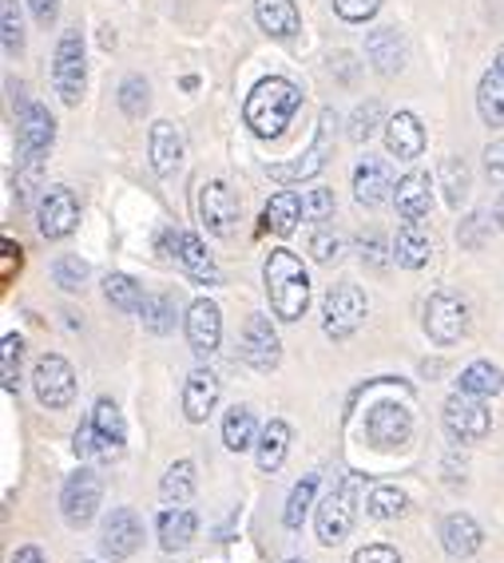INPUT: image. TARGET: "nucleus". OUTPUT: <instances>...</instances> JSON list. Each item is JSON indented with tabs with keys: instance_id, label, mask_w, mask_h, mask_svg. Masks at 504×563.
<instances>
[{
	"instance_id": "nucleus-1",
	"label": "nucleus",
	"mask_w": 504,
	"mask_h": 563,
	"mask_svg": "<svg viewBox=\"0 0 504 563\" xmlns=\"http://www.w3.org/2000/svg\"><path fill=\"white\" fill-rule=\"evenodd\" d=\"M298 108H303V91L283 76H271V80L254 84V91L246 96V108H242V120L259 140H278Z\"/></svg>"
},
{
	"instance_id": "nucleus-2",
	"label": "nucleus",
	"mask_w": 504,
	"mask_h": 563,
	"mask_svg": "<svg viewBox=\"0 0 504 563\" xmlns=\"http://www.w3.org/2000/svg\"><path fill=\"white\" fill-rule=\"evenodd\" d=\"M266 294H271V310L283 318V322H298L310 306V278H306L303 262L294 258L291 251H271L263 266Z\"/></svg>"
},
{
	"instance_id": "nucleus-3",
	"label": "nucleus",
	"mask_w": 504,
	"mask_h": 563,
	"mask_svg": "<svg viewBox=\"0 0 504 563\" xmlns=\"http://www.w3.org/2000/svg\"><path fill=\"white\" fill-rule=\"evenodd\" d=\"M358 493H362V476L358 473H346L342 481L333 484L330 496L318 504V540L326 548L333 543H342L353 528V512H358Z\"/></svg>"
},
{
	"instance_id": "nucleus-4",
	"label": "nucleus",
	"mask_w": 504,
	"mask_h": 563,
	"mask_svg": "<svg viewBox=\"0 0 504 563\" xmlns=\"http://www.w3.org/2000/svg\"><path fill=\"white\" fill-rule=\"evenodd\" d=\"M52 140H56L52 111L41 108V103H24L21 115H17V155H21L24 167H36L48 155Z\"/></svg>"
},
{
	"instance_id": "nucleus-5",
	"label": "nucleus",
	"mask_w": 504,
	"mask_h": 563,
	"mask_svg": "<svg viewBox=\"0 0 504 563\" xmlns=\"http://www.w3.org/2000/svg\"><path fill=\"white\" fill-rule=\"evenodd\" d=\"M365 322V294L358 286H333L322 302V330L330 333L333 342H346L358 333V325Z\"/></svg>"
},
{
	"instance_id": "nucleus-6",
	"label": "nucleus",
	"mask_w": 504,
	"mask_h": 563,
	"mask_svg": "<svg viewBox=\"0 0 504 563\" xmlns=\"http://www.w3.org/2000/svg\"><path fill=\"white\" fill-rule=\"evenodd\" d=\"M52 80L56 91L68 108H76L84 96V84H88V64H84V41L80 32H68L61 44H56V56H52Z\"/></svg>"
},
{
	"instance_id": "nucleus-7",
	"label": "nucleus",
	"mask_w": 504,
	"mask_h": 563,
	"mask_svg": "<svg viewBox=\"0 0 504 563\" xmlns=\"http://www.w3.org/2000/svg\"><path fill=\"white\" fill-rule=\"evenodd\" d=\"M32 389H36V401L44 409H68L76 397V373L61 353H44L32 369Z\"/></svg>"
},
{
	"instance_id": "nucleus-8",
	"label": "nucleus",
	"mask_w": 504,
	"mask_h": 563,
	"mask_svg": "<svg viewBox=\"0 0 504 563\" xmlns=\"http://www.w3.org/2000/svg\"><path fill=\"white\" fill-rule=\"evenodd\" d=\"M409 433H414V417H409V409L402 401H377L365 412V441L373 449H382V453L402 449L409 441Z\"/></svg>"
},
{
	"instance_id": "nucleus-9",
	"label": "nucleus",
	"mask_w": 504,
	"mask_h": 563,
	"mask_svg": "<svg viewBox=\"0 0 504 563\" xmlns=\"http://www.w3.org/2000/svg\"><path fill=\"white\" fill-rule=\"evenodd\" d=\"M489 429H493V417H489L481 397L457 389L445 401V433L453 441H481V437H489Z\"/></svg>"
},
{
	"instance_id": "nucleus-10",
	"label": "nucleus",
	"mask_w": 504,
	"mask_h": 563,
	"mask_svg": "<svg viewBox=\"0 0 504 563\" xmlns=\"http://www.w3.org/2000/svg\"><path fill=\"white\" fill-rule=\"evenodd\" d=\"M469 330V310H464L461 298L453 294H434L429 306H425V333L434 338L437 345H453Z\"/></svg>"
},
{
	"instance_id": "nucleus-11",
	"label": "nucleus",
	"mask_w": 504,
	"mask_h": 563,
	"mask_svg": "<svg viewBox=\"0 0 504 563\" xmlns=\"http://www.w3.org/2000/svg\"><path fill=\"white\" fill-rule=\"evenodd\" d=\"M100 476L91 473V468H80V473H72L68 484H64L61 493V512L64 520L72 523V528H84V523H91V516H96V508H100Z\"/></svg>"
},
{
	"instance_id": "nucleus-12",
	"label": "nucleus",
	"mask_w": 504,
	"mask_h": 563,
	"mask_svg": "<svg viewBox=\"0 0 504 563\" xmlns=\"http://www.w3.org/2000/svg\"><path fill=\"white\" fill-rule=\"evenodd\" d=\"M242 362L254 365L259 373H271L274 365L283 362V342H278V333H274L266 313H251L246 318V330H242Z\"/></svg>"
},
{
	"instance_id": "nucleus-13",
	"label": "nucleus",
	"mask_w": 504,
	"mask_h": 563,
	"mask_svg": "<svg viewBox=\"0 0 504 563\" xmlns=\"http://www.w3.org/2000/svg\"><path fill=\"white\" fill-rule=\"evenodd\" d=\"M330 131H333V111H322V120H318V135H314L310 152L303 155L298 163H271V179L278 183H303L310 175H318L330 159Z\"/></svg>"
},
{
	"instance_id": "nucleus-14",
	"label": "nucleus",
	"mask_w": 504,
	"mask_h": 563,
	"mask_svg": "<svg viewBox=\"0 0 504 563\" xmlns=\"http://www.w3.org/2000/svg\"><path fill=\"white\" fill-rule=\"evenodd\" d=\"M199 219L207 222V231L219 234V239L234 234V227H239V199H234V191L222 179L207 183L199 191Z\"/></svg>"
},
{
	"instance_id": "nucleus-15",
	"label": "nucleus",
	"mask_w": 504,
	"mask_h": 563,
	"mask_svg": "<svg viewBox=\"0 0 504 563\" xmlns=\"http://www.w3.org/2000/svg\"><path fill=\"white\" fill-rule=\"evenodd\" d=\"M76 222H80V202H76V195L68 187L44 191L41 211H36V227H41L44 239H64V234L76 231Z\"/></svg>"
},
{
	"instance_id": "nucleus-16",
	"label": "nucleus",
	"mask_w": 504,
	"mask_h": 563,
	"mask_svg": "<svg viewBox=\"0 0 504 563\" xmlns=\"http://www.w3.org/2000/svg\"><path fill=\"white\" fill-rule=\"evenodd\" d=\"M140 543H143V523L132 508H116V512L103 520V532H100L103 555H111V560H128V555H135Z\"/></svg>"
},
{
	"instance_id": "nucleus-17",
	"label": "nucleus",
	"mask_w": 504,
	"mask_h": 563,
	"mask_svg": "<svg viewBox=\"0 0 504 563\" xmlns=\"http://www.w3.org/2000/svg\"><path fill=\"white\" fill-rule=\"evenodd\" d=\"M163 246H172V254L179 258V266L187 274H191L199 286H219L222 282V274H219V266H215V258L207 251H202V242L195 239V234H187V231H179V234H167L163 239Z\"/></svg>"
},
{
	"instance_id": "nucleus-18",
	"label": "nucleus",
	"mask_w": 504,
	"mask_h": 563,
	"mask_svg": "<svg viewBox=\"0 0 504 563\" xmlns=\"http://www.w3.org/2000/svg\"><path fill=\"white\" fill-rule=\"evenodd\" d=\"M187 342H191V350L199 353V357H211V353L219 350V342H222L219 306L207 302V298L191 302V310H187Z\"/></svg>"
},
{
	"instance_id": "nucleus-19",
	"label": "nucleus",
	"mask_w": 504,
	"mask_h": 563,
	"mask_svg": "<svg viewBox=\"0 0 504 563\" xmlns=\"http://www.w3.org/2000/svg\"><path fill=\"white\" fill-rule=\"evenodd\" d=\"M215 401H219V377L211 369H195L183 385V412H187V421L202 424L211 417Z\"/></svg>"
},
{
	"instance_id": "nucleus-20",
	"label": "nucleus",
	"mask_w": 504,
	"mask_h": 563,
	"mask_svg": "<svg viewBox=\"0 0 504 563\" xmlns=\"http://www.w3.org/2000/svg\"><path fill=\"white\" fill-rule=\"evenodd\" d=\"M390 195H394L390 167L377 159L358 163V172H353V199L362 202V207H382V202H390Z\"/></svg>"
},
{
	"instance_id": "nucleus-21",
	"label": "nucleus",
	"mask_w": 504,
	"mask_h": 563,
	"mask_svg": "<svg viewBox=\"0 0 504 563\" xmlns=\"http://www.w3.org/2000/svg\"><path fill=\"white\" fill-rule=\"evenodd\" d=\"M385 147L397 155V159H417L425 152V128L414 111H397L394 120L385 123Z\"/></svg>"
},
{
	"instance_id": "nucleus-22",
	"label": "nucleus",
	"mask_w": 504,
	"mask_h": 563,
	"mask_svg": "<svg viewBox=\"0 0 504 563\" xmlns=\"http://www.w3.org/2000/svg\"><path fill=\"white\" fill-rule=\"evenodd\" d=\"M365 56H370V64L382 76H397L405 64V41L397 29H373L370 36H365Z\"/></svg>"
},
{
	"instance_id": "nucleus-23",
	"label": "nucleus",
	"mask_w": 504,
	"mask_h": 563,
	"mask_svg": "<svg viewBox=\"0 0 504 563\" xmlns=\"http://www.w3.org/2000/svg\"><path fill=\"white\" fill-rule=\"evenodd\" d=\"M254 16H259V29L274 41H291L298 36V4L294 0H254Z\"/></svg>"
},
{
	"instance_id": "nucleus-24",
	"label": "nucleus",
	"mask_w": 504,
	"mask_h": 563,
	"mask_svg": "<svg viewBox=\"0 0 504 563\" xmlns=\"http://www.w3.org/2000/svg\"><path fill=\"white\" fill-rule=\"evenodd\" d=\"M394 202H397V214H402L405 222H421L425 214H429V202H434V191H429V175L421 172H409L402 183H397L394 191Z\"/></svg>"
},
{
	"instance_id": "nucleus-25",
	"label": "nucleus",
	"mask_w": 504,
	"mask_h": 563,
	"mask_svg": "<svg viewBox=\"0 0 504 563\" xmlns=\"http://www.w3.org/2000/svg\"><path fill=\"white\" fill-rule=\"evenodd\" d=\"M481 528H476L473 516H464V512H453V516H445L441 520V543H445V552L457 555V560H469V555L481 548Z\"/></svg>"
},
{
	"instance_id": "nucleus-26",
	"label": "nucleus",
	"mask_w": 504,
	"mask_h": 563,
	"mask_svg": "<svg viewBox=\"0 0 504 563\" xmlns=\"http://www.w3.org/2000/svg\"><path fill=\"white\" fill-rule=\"evenodd\" d=\"M88 421L96 424V433H100L103 456H120L123 441H128V429H123V412L116 409V401H111V397H100Z\"/></svg>"
},
{
	"instance_id": "nucleus-27",
	"label": "nucleus",
	"mask_w": 504,
	"mask_h": 563,
	"mask_svg": "<svg viewBox=\"0 0 504 563\" xmlns=\"http://www.w3.org/2000/svg\"><path fill=\"white\" fill-rule=\"evenodd\" d=\"M183 163V131L175 123H152V167L160 175H172Z\"/></svg>"
},
{
	"instance_id": "nucleus-28",
	"label": "nucleus",
	"mask_w": 504,
	"mask_h": 563,
	"mask_svg": "<svg viewBox=\"0 0 504 563\" xmlns=\"http://www.w3.org/2000/svg\"><path fill=\"white\" fill-rule=\"evenodd\" d=\"M195 528H199V520H195L191 508H167L160 516V548L163 552H183L195 540Z\"/></svg>"
},
{
	"instance_id": "nucleus-29",
	"label": "nucleus",
	"mask_w": 504,
	"mask_h": 563,
	"mask_svg": "<svg viewBox=\"0 0 504 563\" xmlns=\"http://www.w3.org/2000/svg\"><path fill=\"white\" fill-rule=\"evenodd\" d=\"M298 219H306V207L294 191H278L263 211V227L274 234H291L298 227Z\"/></svg>"
},
{
	"instance_id": "nucleus-30",
	"label": "nucleus",
	"mask_w": 504,
	"mask_h": 563,
	"mask_svg": "<svg viewBox=\"0 0 504 563\" xmlns=\"http://www.w3.org/2000/svg\"><path fill=\"white\" fill-rule=\"evenodd\" d=\"M429 254H434V242H429V234L417 231L414 222H405L402 231H397V239H394V258L402 262L405 271H421L425 262H429Z\"/></svg>"
},
{
	"instance_id": "nucleus-31",
	"label": "nucleus",
	"mask_w": 504,
	"mask_h": 563,
	"mask_svg": "<svg viewBox=\"0 0 504 563\" xmlns=\"http://www.w3.org/2000/svg\"><path fill=\"white\" fill-rule=\"evenodd\" d=\"M286 449H291V424L271 421L259 437V468L263 473H278L286 461Z\"/></svg>"
},
{
	"instance_id": "nucleus-32",
	"label": "nucleus",
	"mask_w": 504,
	"mask_h": 563,
	"mask_svg": "<svg viewBox=\"0 0 504 563\" xmlns=\"http://www.w3.org/2000/svg\"><path fill=\"white\" fill-rule=\"evenodd\" d=\"M476 111L489 128H504V76L501 71H484L481 88H476Z\"/></svg>"
},
{
	"instance_id": "nucleus-33",
	"label": "nucleus",
	"mask_w": 504,
	"mask_h": 563,
	"mask_svg": "<svg viewBox=\"0 0 504 563\" xmlns=\"http://www.w3.org/2000/svg\"><path fill=\"white\" fill-rule=\"evenodd\" d=\"M160 496H163V504H172V508H183V504L191 500L195 496V464L175 461L172 468H167V476H163Z\"/></svg>"
},
{
	"instance_id": "nucleus-34",
	"label": "nucleus",
	"mask_w": 504,
	"mask_h": 563,
	"mask_svg": "<svg viewBox=\"0 0 504 563\" xmlns=\"http://www.w3.org/2000/svg\"><path fill=\"white\" fill-rule=\"evenodd\" d=\"M222 444L231 453H246L254 444V412L246 405H234L227 417H222Z\"/></svg>"
},
{
	"instance_id": "nucleus-35",
	"label": "nucleus",
	"mask_w": 504,
	"mask_h": 563,
	"mask_svg": "<svg viewBox=\"0 0 504 563\" xmlns=\"http://www.w3.org/2000/svg\"><path fill=\"white\" fill-rule=\"evenodd\" d=\"M103 298L123 313L143 310V302H147L140 290V282H135L132 274H108V278H103Z\"/></svg>"
},
{
	"instance_id": "nucleus-36",
	"label": "nucleus",
	"mask_w": 504,
	"mask_h": 563,
	"mask_svg": "<svg viewBox=\"0 0 504 563\" xmlns=\"http://www.w3.org/2000/svg\"><path fill=\"white\" fill-rule=\"evenodd\" d=\"M21 362H24L21 333H4V342H0V385H4L9 397L21 393Z\"/></svg>"
},
{
	"instance_id": "nucleus-37",
	"label": "nucleus",
	"mask_w": 504,
	"mask_h": 563,
	"mask_svg": "<svg viewBox=\"0 0 504 563\" xmlns=\"http://www.w3.org/2000/svg\"><path fill=\"white\" fill-rule=\"evenodd\" d=\"M504 389V377L496 365L489 362H473L461 373V393H473V397H493V393Z\"/></svg>"
},
{
	"instance_id": "nucleus-38",
	"label": "nucleus",
	"mask_w": 504,
	"mask_h": 563,
	"mask_svg": "<svg viewBox=\"0 0 504 563\" xmlns=\"http://www.w3.org/2000/svg\"><path fill=\"white\" fill-rule=\"evenodd\" d=\"M365 508H370L373 520H397V516H405V508H409V496H405L402 488H394V484H382V488L370 493Z\"/></svg>"
},
{
	"instance_id": "nucleus-39",
	"label": "nucleus",
	"mask_w": 504,
	"mask_h": 563,
	"mask_svg": "<svg viewBox=\"0 0 504 563\" xmlns=\"http://www.w3.org/2000/svg\"><path fill=\"white\" fill-rule=\"evenodd\" d=\"M441 187H445L449 207H461V202L469 199V167H464V159L441 163Z\"/></svg>"
},
{
	"instance_id": "nucleus-40",
	"label": "nucleus",
	"mask_w": 504,
	"mask_h": 563,
	"mask_svg": "<svg viewBox=\"0 0 504 563\" xmlns=\"http://www.w3.org/2000/svg\"><path fill=\"white\" fill-rule=\"evenodd\" d=\"M52 278L61 282L64 294H80L84 286H88V262L76 258V254H64V258H56V266H52Z\"/></svg>"
},
{
	"instance_id": "nucleus-41",
	"label": "nucleus",
	"mask_w": 504,
	"mask_h": 563,
	"mask_svg": "<svg viewBox=\"0 0 504 563\" xmlns=\"http://www.w3.org/2000/svg\"><path fill=\"white\" fill-rule=\"evenodd\" d=\"M143 325L152 333H172L175 330V302L167 294H152L143 302Z\"/></svg>"
},
{
	"instance_id": "nucleus-42",
	"label": "nucleus",
	"mask_w": 504,
	"mask_h": 563,
	"mask_svg": "<svg viewBox=\"0 0 504 563\" xmlns=\"http://www.w3.org/2000/svg\"><path fill=\"white\" fill-rule=\"evenodd\" d=\"M147 103H152V96H147V80H143V76H128V80L120 84L123 115H128V120H143Z\"/></svg>"
},
{
	"instance_id": "nucleus-43",
	"label": "nucleus",
	"mask_w": 504,
	"mask_h": 563,
	"mask_svg": "<svg viewBox=\"0 0 504 563\" xmlns=\"http://www.w3.org/2000/svg\"><path fill=\"white\" fill-rule=\"evenodd\" d=\"M314 488H318V476H306V481L294 484V493H291V500H286V512H283L286 528H303L306 508H310V500H314Z\"/></svg>"
},
{
	"instance_id": "nucleus-44",
	"label": "nucleus",
	"mask_w": 504,
	"mask_h": 563,
	"mask_svg": "<svg viewBox=\"0 0 504 563\" xmlns=\"http://www.w3.org/2000/svg\"><path fill=\"white\" fill-rule=\"evenodd\" d=\"M377 120H382V103L377 100H370L365 108H358L353 111V128H350V140H370L373 135V128H377Z\"/></svg>"
},
{
	"instance_id": "nucleus-45",
	"label": "nucleus",
	"mask_w": 504,
	"mask_h": 563,
	"mask_svg": "<svg viewBox=\"0 0 504 563\" xmlns=\"http://www.w3.org/2000/svg\"><path fill=\"white\" fill-rule=\"evenodd\" d=\"M24 44L21 16H17V0H4V56H17Z\"/></svg>"
},
{
	"instance_id": "nucleus-46",
	"label": "nucleus",
	"mask_w": 504,
	"mask_h": 563,
	"mask_svg": "<svg viewBox=\"0 0 504 563\" xmlns=\"http://www.w3.org/2000/svg\"><path fill=\"white\" fill-rule=\"evenodd\" d=\"M333 9H338V16L350 24H362L370 21L373 12L382 9V0H333Z\"/></svg>"
},
{
	"instance_id": "nucleus-47",
	"label": "nucleus",
	"mask_w": 504,
	"mask_h": 563,
	"mask_svg": "<svg viewBox=\"0 0 504 563\" xmlns=\"http://www.w3.org/2000/svg\"><path fill=\"white\" fill-rule=\"evenodd\" d=\"M303 207H306V219L310 222H326L333 214V195L326 191V187H314V191L303 199Z\"/></svg>"
},
{
	"instance_id": "nucleus-48",
	"label": "nucleus",
	"mask_w": 504,
	"mask_h": 563,
	"mask_svg": "<svg viewBox=\"0 0 504 563\" xmlns=\"http://www.w3.org/2000/svg\"><path fill=\"white\" fill-rule=\"evenodd\" d=\"M72 449H76V456H103V444H100V433H96V424L84 421L80 429H76V441H72Z\"/></svg>"
},
{
	"instance_id": "nucleus-49",
	"label": "nucleus",
	"mask_w": 504,
	"mask_h": 563,
	"mask_svg": "<svg viewBox=\"0 0 504 563\" xmlns=\"http://www.w3.org/2000/svg\"><path fill=\"white\" fill-rule=\"evenodd\" d=\"M338 251H342V242H338V234H330V231H318L310 239V254L318 262H333L338 258Z\"/></svg>"
},
{
	"instance_id": "nucleus-50",
	"label": "nucleus",
	"mask_w": 504,
	"mask_h": 563,
	"mask_svg": "<svg viewBox=\"0 0 504 563\" xmlns=\"http://www.w3.org/2000/svg\"><path fill=\"white\" fill-rule=\"evenodd\" d=\"M353 563H402V555L394 548H385V543H370V548L353 555Z\"/></svg>"
},
{
	"instance_id": "nucleus-51",
	"label": "nucleus",
	"mask_w": 504,
	"mask_h": 563,
	"mask_svg": "<svg viewBox=\"0 0 504 563\" xmlns=\"http://www.w3.org/2000/svg\"><path fill=\"white\" fill-rule=\"evenodd\" d=\"M0 251H4V262H0V282H12V274L21 271V246L12 239L0 242Z\"/></svg>"
},
{
	"instance_id": "nucleus-52",
	"label": "nucleus",
	"mask_w": 504,
	"mask_h": 563,
	"mask_svg": "<svg viewBox=\"0 0 504 563\" xmlns=\"http://www.w3.org/2000/svg\"><path fill=\"white\" fill-rule=\"evenodd\" d=\"M362 262H370V266H377V271L385 266V242H382V234H370V239H362Z\"/></svg>"
},
{
	"instance_id": "nucleus-53",
	"label": "nucleus",
	"mask_w": 504,
	"mask_h": 563,
	"mask_svg": "<svg viewBox=\"0 0 504 563\" xmlns=\"http://www.w3.org/2000/svg\"><path fill=\"white\" fill-rule=\"evenodd\" d=\"M484 167H489L493 179H504V140L489 143V152H484Z\"/></svg>"
},
{
	"instance_id": "nucleus-54",
	"label": "nucleus",
	"mask_w": 504,
	"mask_h": 563,
	"mask_svg": "<svg viewBox=\"0 0 504 563\" xmlns=\"http://www.w3.org/2000/svg\"><path fill=\"white\" fill-rule=\"evenodd\" d=\"M32 4V16L41 24H52L56 21V9H61V0H29Z\"/></svg>"
},
{
	"instance_id": "nucleus-55",
	"label": "nucleus",
	"mask_w": 504,
	"mask_h": 563,
	"mask_svg": "<svg viewBox=\"0 0 504 563\" xmlns=\"http://www.w3.org/2000/svg\"><path fill=\"white\" fill-rule=\"evenodd\" d=\"M12 563H44V552L29 543V548H21V552L12 555Z\"/></svg>"
},
{
	"instance_id": "nucleus-56",
	"label": "nucleus",
	"mask_w": 504,
	"mask_h": 563,
	"mask_svg": "<svg viewBox=\"0 0 504 563\" xmlns=\"http://www.w3.org/2000/svg\"><path fill=\"white\" fill-rule=\"evenodd\" d=\"M496 222H501V231H504V195H501V202H496Z\"/></svg>"
},
{
	"instance_id": "nucleus-57",
	"label": "nucleus",
	"mask_w": 504,
	"mask_h": 563,
	"mask_svg": "<svg viewBox=\"0 0 504 563\" xmlns=\"http://www.w3.org/2000/svg\"><path fill=\"white\" fill-rule=\"evenodd\" d=\"M496 71L504 76V48H501V56H496Z\"/></svg>"
},
{
	"instance_id": "nucleus-58",
	"label": "nucleus",
	"mask_w": 504,
	"mask_h": 563,
	"mask_svg": "<svg viewBox=\"0 0 504 563\" xmlns=\"http://www.w3.org/2000/svg\"><path fill=\"white\" fill-rule=\"evenodd\" d=\"M291 563H306V560H291Z\"/></svg>"
}]
</instances>
